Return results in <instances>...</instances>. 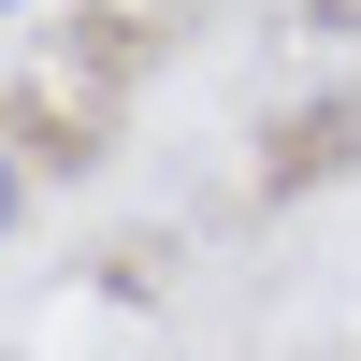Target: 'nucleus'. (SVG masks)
<instances>
[{"label":"nucleus","instance_id":"1","mask_svg":"<svg viewBox=\"0 0 361 361\" xmlns=\"http://www.w3.org/2000/svg\"><path fill=\"white\" fill-rule=\"evenodd\" d=\"M0 231H15V159H0Z\"/></svg>","mask_w":361,"mask_h":361},{"label":"nucleus","instance_id":"2","mask_svg":"<svg viewBox=\"0 0 361 361\" xmlns=\"http://www.w3.org/2000/svg\"><path fill=\"white\" fill-rule=\"evenodd\" d=\"M0 15H15V0H0Z\"/></svg>","mask_w":361,"mask_h":361}]
</instances>
